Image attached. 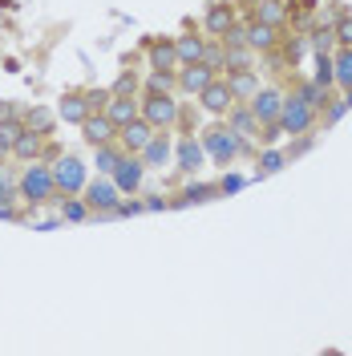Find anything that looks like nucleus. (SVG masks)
<instances>
[{
  "mask_svg": "<svg viewBox=\"0 0 352 356\" xmlns=\"http://www.w3.org/2000/svg\"><path fill=\"white\" fill-rule=\"evenodd\" d=\"M13 154H17V158H29V162H33V158L41 154V134L24 126V130L17 134V142H13Z\"/></svg>",
  "mask_w": 352,
  "mask_h": 356,
  "instance_id": "obj_21",
  "label": "nucleus"
},
{
  "mask_svg": "<svg viewBox=\"0 0 352 356\" xmlns=\"http://www.w3.org/2000/svg\"><path fill=\"white\" fill-rule=\"evenodd\" d=\"M106 102H110V89H93V93H86L89 110H106Z\"/></svg>",
  "mask_w": 352,
  "mask_h": 356,
  "instance_id": "obj_35",
  "label": "nucleus"
},
{
  "mask_svg": "<svg viewBox=\"0 0 352 356\" xmlns=\"http://www.w3.org/2000/svg\"><path fill=\"white\" fill-rule=\"evenodd\" d=\"M316 81L328 89V86H336V73H332V57L328 53H316Z\"/></svg>",
  "mask_w": 352,
  "mask_h": 356,
  "instance_id": "obj_30",
  "label": "nucleus"
},
{
  "mask_svg": "<svg viewBox=\"0 0 352 356\" xmlns=\"http://www.w3.org/2000/svg\"><path fill=\"white\" fill-rule=\"evenodd\" d=\"M61 215H65L69 222H81L89 215V202H77V199H69L65 207H61Z\"/></svg>",
  "mask_w": 352,
  "mask_h": 356,
  "instance_id": "obj_33",
  "label": "nucleus"
},
{
  "mask_svg": "<svg viewBox=\"0 0 352 356\" xmlns=\"http://www.w3.org/2000/svg\"><path fill=\"white\" fill-rule=\"evenodd\" d=\"M332 37H336L340 44H352V17H344V21L336 24V33H332Z\"/></svg>",
  "mask_w": 352,
  "mask_h": 356,
  "instance_id": "obj_36",
  "label": "nucleus"
},
{
  "mask_svg": "<svg viewBox=\"0 0 352 356\" xmlns=\"http://www.w3.org/2000/svg\"><path fill=\"white\" fill-rule=\"evenodd\" d=\"M332 73L340 89H352V44H340V53L332 57Z\"/></svg>",
  "mask_w": 352,
  "mask_h": 356,
  "instance_id": "obj_19",
  "label": "nucleus"
},
{
  "mask_svg": "<svg viewBox=\"0 0 352 356\" xmlns=\"http://www.w3.org/2000/svg\"><path fill=\"white\" fill-rule=\"evenodd\" d=\"M300 97L308 102L312 110H324V106H328V89L320 86V81H308V86L300 89Z\"/></svg>",
  "mask_w": 352,
  "mask_h": 356,
  "instance_id": "obj_28",
  "label": "nucleus"
},
{
  "mask_svg": "<svg viewBox=\"0 0 352 356\" xmlns=\"http://www.w3.org/2000/svg\"><path fill=\"white\" fill-rule=\"evenodd\" d=\"M110 93H126V97H134V93H138V77H134V73H122V77L113 81Z\"/></svg>",
  "mask_w": 352,
  "mask_h": 356,
  "instance_id": "obj_34",
  "label": "nucleus"
},
{
  "mask_svg": "<svg viewBox=\"0 0 352 356\" xmlns=\"http://www.w3.org/2000/svg\"><path fill=\"white\" fill-rule=\"evenodd\" d=\"M178 166H182V170H195V166H202V142H195L191 134L178 142Z\"/></svg>",
  "mask_w": 352,
  "mask_h": 356,
  "instance_id": "obj_22",
  "label": "nucleus"
},
{
  "mask_svg": "<svg viewBox=\"0 0 352 356\" xmlns=\"http://www.w3.org/2000/svg\"><path fill=\"white\" fill-rule=\"evenodd\" d=\"M118 186H113L110 178H93V182H86V202L93 207V211H102V215H113V207H118Z\"/></svg>",
  "mask_w": 352,
  "mask_h": 356,
  "instance_id": "obj_6",
  "label": "nucleus"
},
{
  "mask_svg": "<svg viewBox=\"0 0 352 356\" xmlns=\"http://www.w3.org/2000/svg\"><path fill=\"white\" fill-rule=\"evenodd\" d=\"M202 65H211L215 73L227 69V49L223 44H202Z\"/></svg>",
  "mask_w": 352,
  "mask_h": 356,
  "instance_id": "obj_29",
  "label": "nucleus"
},
{
  "mask_svg": "<svg viewBox=\"0 0 352 356\" xmlns=\"http://www.w3.org/2000/svg\"><path fill=\"white\" fill-rule=\"evenodd\" d=\"M211 191H215V186H202V182H198V186H186V202H202Z\"/></svg>",
  "mask_w": 352,
  "mask_h": 356,
  "instance_id": "obj_37",
  "label": "nucleus"
},
{
  "mask_svg": "<svg viewBox=\"0 0 352 356\" xmlns=\"http://www.w3.org/2000/svg\"><path fill=\"white\" fill-rule=\"evenodd\" d=\"M227 126H231V130L239 134L243 142L259 134V122H255V113H251V106H239V102H235V106L227 110Z\"/></svg>",
  "mask_w": 352,
  "mask_h": 356,
  "instance_id": "obj_15",
  "label": "nucleus"
},
{
  "mask_svg": "<svg viewBox=\"0 0 352 356\" xmlns=\"http://www.w3.org/2000/svg\"><path fill=\"white\" fill-rule=\"evenodd\" d=\"M227 89H231L235 102H251V93L259 89L255 69H227Z\"/></svg>",
  "mask_w": 352,
  "mask_h": 356,
  "instance_id": "obj_13",
  "label": "nucleus"
},
{
  "mask_svg": "<svg viewBox=\"0 0 352 356\" xmlns=\"http://www.w3.org/2000/svg\"><path fill=\"white\" fill-rule=\"evenodd\" d=\"M227 29H235V13H231L227 4H215V8L207 13V33H211V37H223Z\"/></svg>",
  "mask_w": 352,
  "mask_h": 356,
  "instance_id": "obj_20",
  "label": "nucleus"
},
{
  "mask_svg": "<svg viewBox=\"0 0 352 356\" xmlns=\"http://www.w3.org/2000/svg\"><path fill=\"white\" fill-rule=\"evenodd\" d=\"M202 37H175V53H178V65H195L202 61Z\"/></svg>",
  "mask_w": 352,
  "mask_h": 356,
  "instance_id": "obj_18",
  "label": "nucleus"
},
{
  "mask_svg": "<svg viewBox=\"0 0 352 356\" xmlns=\"http://www.w3.org/2000/svg\"><path fill=\"white\" fill-rule=\"evenodd\" d=\"M49 170H53V182H57V191H65V195H77V191H86V162H81V158L65 154V158H57Z\"/></svg>",
  "mask_w": 352,
  "mask_h": 356,
  "instance_id": "obj_4",
  "label": "nucleus"
},
{
  "mask_svg": "<svg viewBox=\"0 0 352 356\" xmlns=\"http://www.w3.org/2000/svg\"><path fill=\"white\" fill-rule=\"evenodd\" d=\"M312 122H316V110H312L300 93H296V97H284L280 118H275V126H280V130H284V134H308Z\"/></svg>",
  "mask_w": 352,
  "mask_h": 356,
  "instance_id": "obj_1",
  "label": "nucleus"
},
{
  "mask_svg": "<svg viewBox=\"0 0 352 356\" xmlns=\"http://www.w3.org/2000/svg\"><path fill=\"white\" fill-rule=\"evenodd\" d=\"M81 134H86L89 146H102V142H113L118 138V126H113L106 113H89L86 122H81Z\"/></svg>",
  "mask_w": 352,
  "mask_h": 356,
  "instance_id": "obj_12",
  "label": "nucleus"
},
{
  "mask_svg": "<svg viewBox=\"0 0 352 356\" xmlns=\"http://www.w3.org/2000/svg\"><path fill=\"white\" fill-rule=\"evenodd\" d=\"M106 118L122 130V126H130L134 118H138V102L126 97V93H110V102H106Z\"/></svg>",
  "mask_w": 352,
  "mask_h": 356,
  "instance_id": "obj_14",
  "label": "nucleus"
},
{
  "mask_svg": "<svg viewBox=\"0 0 352 356\" xmlns=\"http://www.w3.org/2000/svg\"><path fill=\"white\" fill-rule=\"evenodd\" d=\"M24 126H29V130H37V134H49V130H53V110L33 106V110H29V118H24Z\"/></svg>",
  "mask_w": 352,
  "mask_h": 356,
  "instance_id": "obj_27",
  "label": "nucleus"
},
{
  "mask_svg": "<svg viewBox=\"0 0 352 356\" xmlns=\"http://www.w3.org/2000/svg\"><path fill=\"white\" fill-rule=\"evenodd\" d=\"M146 89H150V93H170V89H175L170 69H154V73H150V81H146Z\"/></svg>",
  "mask_w": 352,
  "mask_h": 356,
  "instance_id": "obj_31",
  "label": "nucleus"
},
{
  "mask_svg": "<svg viewBox=\"0 0 352 356\" xmlns=\"http://www.w3.org/2000/svg\"><path fill=\"white\" fill-rule=\"evenodd\" d=\"M280 166H284V154H280V150H264V154H259V170H264V175H275Z\"/></svg>",
  "mask_w": 352,
  "mask_h": 356,
  "instance_id": "obj_32",
  "label": "nucleus"
},
{
  "mask_svg": "<svg viewBox=\"0 0 352 356\" xmlns=\"http://www.w3.org/2000/svg\"><path fill=\"white\" fill-rule=\"evenodd\" d=\"M247 106H251V113H255V122H259V126H267V122H275V118H280V106H284V97H280L275 89H255Z\"/></svg>",
  "mask_w": 352,
  "mask_h": 356,
  "instance_id": "obj_9",
  "label": "nucleus"
},
{
  "mask_svg": "<svg viewBox=\"0 0 352 356\" xmlns=\"http://www.w3.org/2000/svg\"><path fill=\"white\" fill-rule=\"evenodd\" d=\"M126 154L122 146H113V142H102V146H93V166H97V175H113V166H118V158Z\"/></svg>",
  "mask_w": 352,
  "mask_h": 356,
  "instance_id": "obj_17",
  "label": "nucleus"
},
{
  "mask_svg": "<svg viewBox=\"0 0 352 356\" xmlns=\"http://www.w3.org/2000/svg\"><path fill=\"white\" fill-rule=\"evenodd\" d=\"M150 61H154V69H178L175 41H154L150 44Z\"/></svg>",
  "mask_w": 352,
  "mask_h": 356,
  "instance_id": "obj_25",
  "label": "nucleus"
},
{
  "mask_svg": "<svg viewBox=\"0 0 352 356\" xmlns=\"http://www.w3.org/2000/svg\"><path fill=\"white\" fill-rule=\"evenodd\" d=\"M284 17H287V4H284V0H259V8H255V21L271 24V29H280V24H284Z\"/></svg>",
  "mask_w": 352,
  "mask_h": 356,
  "instance_id": "obj_23",
  "label": "nucleus"
},
{
  "mask_svg": "<svg viewBox=\"0 0 352 356\" xmlns=\"http://www.w3.org/2000/svg\"><path fill=\"white\" fill-rule=\"evenodd\" d=\"M53 191H57V182H53V170H49V166H29L21 175V199H29L33 207L49 202Z\"/></svg>",
  "mask_w": 352,
  "mask_h": 356,
  "instance_id": "obj_3",
  "label": "nucleus"
},
{
  "mask_svg": "<svg viewBox=\"0 0 352 356\" xmlns=\"http://www.w3.org/2000/svg\"><path fill=\"white\" fill-rule=\"evenodd\" d=\"M154 134H158V130L150 126V122H146V118H142V113H138L130 126H122V130H118V138H122V150H130V154H142V146H146Z\"/></svg>",
  "mask_w": 352,
  "mask_h": 356,
  "instance_id": "obj_7",
  "label": "nucleus"
},
{
  "mask_svg": "<svg viewBox=\"0 0 352 356\" xmlns=\"http://www.w3.org/2000/svg\"><path fill=\"white\" fill-rule=\"evenodd\" d=\"M247 44H251V49H275V29L264 24V21L247 24Z\"/></svg>",
  "mask_w": 352,
  "mask_h": 356,
  "instance_id": "obj_24",
  "label": "nucleus"
},
{
  "mask_svg": "<svg viewBox=\"0 0 352 356\" xmlns=\"http://www.w3.org/2000/svg\"><path fill=\"white\" fill-rule=\"evenodd\" d=\"M202 150H211L215 162H231V158L239 154V134L231 130V126H211V130L202 134Z\"/></svg>",
  "mask_w": 352,
  "mask_h": 356,
  "instance_id": "obj_5",
  "label": "nucleus"
},
{
  "mask_svg": "<svg viewBox=\"0 0 352 356\" xmlns=\"http://www.w3.org/2000/svg\"><path fill=\"white\" fill-rule=\"evenodd\" d=\"M215 81V69L195 61V65H178V86L186 89V93H202V89Z\"/></svg>",
  "mask_w": 352,
  "mask_h": 356,
  "instance_id": "obj_10",
  "label": "nucleus"
},
{
  "mask_svg": "<svg viewBox=\"0 0 352 356\" xmlns=\"http://www.w3.org/2000/svg\"><path fill=\"white\" fill-rule=\"evenodd\" d=\"M198 102H202V110H207V113H215V118H219V113H227L231 106H235V97H231L227 81H211V86H207L202 93H198Z\"/></svg>",
  "mask_w": 352,
  "mask_h": 356,
  "instance_id": "obj_11",
  "label": "nucleus"
},
{
  "mask_svg": "<svg viewBox=\"0 0 352 356\" xmlns=\"http://www.w3.org/2000/svg\"><path fill=\"white\" fill-rule=\"evenodd\" d=\"M57 118H61V122H77V126H81V122L89 118L86 97H65V102H61V110H57Z\"/></svg>",
  "mask_w": 352,
  "mask_h": 356,
  "instance_id": "obj_26",
  "label": "nucleus"
},
{
  "mask_svg": "<svg viewBox=\"0 0 352 356\" xmlns=\"http://www.w3.org/2000/svg\"><path fill=\"white\" fill-rule=\"evenodd\" d=\"M166 162H170V138H166V130H162L142 146V166H158V170H162Z\"/></svg>",
  "mask_w": 352,
  "mask_h": 356,
  "instance_id": "obj_16",
  "label": "nucleus"
},
{
  "mask_svg": "<svg viewBox=\"0 0 352 356\" xmlns=\"http://www.w3.org/2000/svg\"><path fill=\"white\" fill-rule=\"evenodd\" d=\"M138 113L154 126V130H170L178 122V102L170 93H150V97H142L138 102Z\"/></svg>",
  "mask_w": 352,
  "mask_h": 356,
  "instance_id": "obj_2",
  "label": "nucleus"
},
{
  "mask_svg": "<svg viewBox=\"0 0 352 356\" xmlns=\"http://www.w3.org/2000/svg\"><path fill=\"white\" fill-rule=\"evenodd\" d=\"M142 170H146L142 158H134L130 150H126V154L118 158V166H113V186H118V191H138V186H142Z\"/></svg>",
  "mask_w": 352,
  "mask_h": 356,
  "instance_id": "obj_8",
  "label": "nucleus"
}]
</instances>
